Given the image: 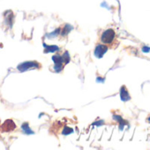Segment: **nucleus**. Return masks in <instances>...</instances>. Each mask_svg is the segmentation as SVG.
<instances>
[{"mask_svg": "<svg viewBox=\"0 0 150 150\" xmlns=\"http://www.w3.org/2000/svg\"><path fill=\"white\" fill-rule=\"evenodd\" d=\"M100 41L103 44L106 45L107 47L115 46L117 43V35L115 30L112 28H108L104 30L101 35Z\"/></svg>", "mask_w": 150, "mask_h": 150, "instance_id": "1", "label": "nucleus"}, {"mask_svg": "<svg viewBox=\"0 0 150 150\" xmlns=\"http://www.w3.org/2000/svg\"><path fill=\"white\" fill-rule=\"evenodd\" d=\"M107 50H108V47H107L106 45H104V44L98 45V46L96 47V51H95L96 56L98 57H103V55L107 51Z\"/></svg>", "mask_w": 150, "mask_h": 150, "instance_id": "2", "label": "nucleus"}, {"mask_svg": "<svg viewBox=\"0 0 150 150\" xmlns=\"http://www.w3.org/2000/svg\"><path fill=\"white\" fill-rule=\"evenodd\" d=\"M15 125L14 123L12 121V120H6L4 124H3V126H2V129L3 131L5 132H8V131H12L15 128Z\"/></svg>", "mask_w": 150, "mask_h": 150, "instance_id": "3", "label": "nucleus"}, {"mask_svg": "<svg viewBox=\"0 0 150 150\" xmlns=\"http://www.w3.org/2000/svg\"><path fill=\"white\" fill-rule=\"evenodd\" d=\"M146 120H147V122H148V123H150V116L146 118Z\"/></svg>", "mask_w": 150, "mask_h": 150, "instance_id": "4", "label": "nucleus"}]
</instances>
